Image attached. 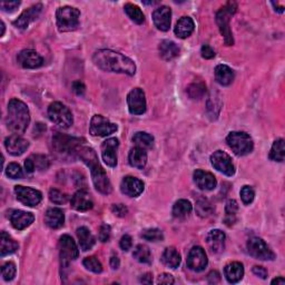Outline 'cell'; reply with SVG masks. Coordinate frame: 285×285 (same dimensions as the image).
Instances as JSON below:
<instances>
[{
	"label": "cell",
	"instance_id": "44dd1931",
	"mask_svg": "<svg viewBox=\"0 0 285 285\" xmlns=\"http://www.w3.org/2000/svg\"><path fill=\"white\" fill-rule=\"evenodd\" d=\"M5 146L9 154L14 156H19L23 155L25 151L27 150V148L29 147V143L27 139L15 134L6 138Z\"/></svg>",
	"mask_w": 285,
	"mask_h": 285
},
{
	"label": "cell",
	"instance_id": "83f0119b",
	"mask_svg": "<svg viewBox=\"0 0 285 285\" xmlns=\"http://www.w3.org/2000/svg\"><path fill=\"white\" fill-rule=\"evenodd\" d=\"M194 28L195 25L191 17H182L180 20L177 21L174 31L177 37L181 38V39H185V38L193 34Z\"/></svg>",
	"mask_w": 285,
	"mask_h": 285
},
{
	"label": "cell",
	"instance_id": "484cf974",
	"mask_svg": "<svg viewBox=\"0 0 285 285\" xmlns=\"http://www.w3.org/2000/svg\"><path fill=\"white\" fill-rule=\"evenodd\" d=\"M45 223L48 227L53 230H58L65 223V214L60 208L53 207L45 214Z\"/></svg>",
	"mask_w": 285,
	"mask_h": 285
},
{
	"label": "cell",
	"instance_id": "6da1fadb",
	"mask_svg": "<svg viewBox=\"0 0 285 285\" xmlns=\"http://www.w3.org/2000/svg\"><path fill=\"white\" fill-rule=\"evenodd\" d=\"M93 60L95 65L105 72L126 74L128 76H133L136 73L134 61L127 56L111 49L97 50L93 56Z\"/></svg>",
	"mask_w": 285,
	"mask_h": 285
},
{
	"label": "cell",
	"instance_id": "6f0895ef",
	"mask_svg": "<svg viewBox=\"0 0 285 285\" xmlns=\"http://www.w3.org/2000/svg\"><path fill=\"white\" fill-rule=\"evenodd\" d=\"M73 91L75 92L76 95H78V96H83V95L85 94L86 87L80 80H77L73 84Z\"/></svg>",
	"mask_w": 285,
	"mask_h": 285
},
{
	"label": "cell",
	"instance_id": "d4e9b609",
	"mask_svg": "<svg viewBox=\"0 0 285 285\" xmlns=\"http://www.w3.org/2000/svg\"><path fill=\"white\" fill-rule=\"evenodd\" d=\"M225 234L221 230H213L207 234L206 243L211 252L214 254H220L225 249Z\"/></svg>",
	"mask_w": 285,
	"mask_h": 285
},
{
	"label": "cell",
	"instance_id": "9c48e42d",
	"mask_svg": "<svg viewBox=\"0 0 285 285\" xmlns=\"http://www.w3.org/2000/svg\"><path fill=\"white\" fill-rule=\"evenodd\" d=\"M79 255L77 245L72 236L62 235L59 239V256L61 267L66 268L72 261H75Z\"/></svg>",
	"mask_w": 285,
	"mask_h": 285
},
{
	"label": "cell",
	"instance_id": "74e56055",
	"mask_svg": "<svg viewBox=\"0 0 285 285\" xmlns=\"http://www.w3.org/2000/svg\"><path fill=\"white\" fill-rule=\"evenodd\" d=\"M133 256H134V258L139 263H143V264L151 263V253L147 246L144 244H139L136 246L134 249V252H133Z\"/></svg>",
	"mask_w": 285,
	"mask_h": 285
},
{
	"label": "cell",
	"instance_id": "c3c4849f",
	"mask_svg": "<svg viewBox=\"0 0 285 285\" xmlns=\"http://www.w3.org/2000/svg\"><path fill=\"white\" fill-rule=\"evenodd\" d=\"M30 158L33 161L36 169L43 170L49 167V161L45 155H31Z\"/></svg>",
	"mask_w": 285,
	"mask_h": 285
},
{
	"label": "cell",
	"instance_id": "d6986e66",
	"mask_svg": "<svg viewBox=\"0 0 285 285\" xmlns=\"http://www.w3.org/2000/svg\"><path fill=\"white\" fill-rule=\"evenodd\" d=\"M144 183L137 177L126 176L120 184V191L129 198H137L144 192Z\"/></svg>",
	"mask_w": 285,
	"mask_h": 285
},
{
	"label": "cell",
	"instance_id": "8d00e7d4",
	"mask_svg": "<svg viewBox=\"0 0 285 285\" xmlns=\"http://www.w3.org/2000/svg\"><path fill=\"white\" fill-rule=\"evenodd\" d=\"M238 210V205L237 202L234 200H230L229 202L226 203L225 206V218H224V223L227 226H232L235 224L236 222V213Z\"/></svg>",
	"mask_w": 285,
	"mask_h": 285
},
{
	"label": "cell",
	"instance_id": "ffe728a7",
	"mask_svg": "<svg viewBox=\"0 0 285 285\" xmlns=\"http://www.w3.org/2000/svg\"><path fill=\"white\" fill-rule=\"evenodd\" d=\"M71 204L74 210L78 212H87L93 208L94 201L92 195L86 189H80L76 192L71 200Z\"/></svg>",
	"mask_w": 285,
	"mask_h": 285
},
{
	"label": "cell",
	"instance_id": "d6a6232c",
	"mask_svg": "<svg viewBox=\"0 0 285 285\" xmlns=\"http://www.w3.org/2000/svg\"><path fill=\"white\" fill-rule=\"evenodd\" d=\"M162 262L169 269H176L180 267L182 257L175 248H167L162 255Z\"/></svg>",
	"mask_w": 285,
	"mask_h": 285
},
{
	"label": "cell",
	"instance_id": "1f68e13d",
	"mask_svg": "<svg viewBox=\"0 0 285 285\" xmlns=\"http://www.w3.org/2000/svg\"><path fill=\"white\" fill-rule=\"evenodd\" d=\"M160 55L164 60H172L180 55V47L174 41L163 40L160 45Z\"/></svg>",
	"mask_w": 285,
	"mask_h": 285
},
{
	"label": "cell",
	"instance_id": "7bdbcfd3",
	"mask_svg": "<svg viewBox=\"0 0 285 285\" xmlns=\"http://www.w3.org/2000/svg\"><path fill=\"white\" fill-rule=\"evenodd\" d=\"M141 236L148 240V242H160L164 239V234L161 230L158 229H147L144 230L141 234Z\"/></svg>",
	"mask_w": 285,
	"mask_h": 285
},
{
	"label": "cell",
	"instance_id": "e7e4bbea",
	"mask_svg": "<svg viewBox=\"0 0 285 285\" xmlns=\"http://www.w3.org/2000/svg\"><path fill=\"white\" fill-rule=\"evenodd\" d=\"M272 284H276V285H284V284H285L284 277L280 276V277H276V278H274V280L272 281Z\"/></svg>",
	"mask_w": 285,
	"mask_h": 285
},
{
	"label": "cell",
	"instance_id": "30bf717a",
	"mask_svg": "<svg viewBox=\"0 0 285 285\" xmlns=\"http://www.w3.org/2000/svg\"><path fill=\"white\" fill-rule=\"evenodd\" d=\"M248 251L250 255L261 261H273L275 258L273 251L259 237H251L248 240Z\"/></svg>",
	"mask_w": 285,
	"mask_h": 285
},
{
	"label": "cell",
	"instance_id": "7c38bea8",
	"mask_svg": "<svg viewBox=\"0 0 285 285\" xmlns=\"http://www.w3.org/2000/svg\"><path fill=\"white\" fill-rule=\"evenodd\" d=\"M211 163L215 169L223 173L226 176H233L235 174V167L229 154L223 150H216L211 156Z\"/></svg>",
	"mask_w": 285,
	"mask_h": 285
},
{
	"label": "cell",
	"instance_id": "5b68a950",
	"mask_svg": "<svg viewBox=\"0 0 285 285\" xmlns=\"http://www.w3.org/2000/svg\"><path fill=\"white\" fill-rule=\"evenodd\" d=\"M81 142H84V139L60 134V133H56L53 137L54 149L62 157H74L75 154H78L80 148L83 147Z\"/></svg>",
	"mask_w": 285,
	"mask_h": 285
},
{
	"label": "cell",
	"instance_id": "b9f144b4",
	"mask_svg": "<svg viewBox=\"0 0 285 285\" xmlns=\"http://www.w3.org/2000/svg\"><path fill=\"white\" fill-rule=\"evenodd\" d=\"M214 207L206 199H200L196 202V212L201 217H207L213 213Z\"/></svg>",
	"mask_w": 285,
	"mask_h": 285
},
{
	"label": "cell",
	"instance_id": "4dcf8cb0",
	"mask_svg": "<svg viewBox=\"0 0 285 285\" xmlns=\"http://www.w3.org/2000/svg\"><path fill=\"white\" fill-rule=\"evenodd\" d=\"M77 237L79 240V246L81 251L87 252L92 250L93 246L96 243V240H95V237L92 234V232L90 231V229H87L85 226H81L79 229H77Z\"/></svg>",
	"mask_w": 285,
	"mask_h": 285
},
{
	"label": "cell",
	"instance_id": "7402d4cb",
	"mask_svg": "<svg viewBox=\"0 0 285 285\" xmlns=\"http://www.w3.org/2000/svg\"><path fill=\"white\" fill-rule=\"evenodd\" d=\"M193 177L196 186L202 189V191H212L217 185V181L215 179V176L212 173L205 172L203 169H196Z\"/></svg>",
	"mask_w": 285,
	"mask_h": 285
},
{
	"label": "cell",
	"instance_id": "836d02e7",
	"mask_svg": "<svg viewBox=\"0 0 285 285\" xmlns=\"http://www.w3.org/2000/svg\"><path fill=\"white\" fill-rule=\"evenodd\" d=\"M19 249V244L8 233L2 232V242H0V255L3 257L12 254Z\"/></svg>",
	"mask_w": 285,
	"mask_h": 285
},
{
	"label": "cell",
	"instance_id": "8fae6325",
	"mask_svg": "<svg viewBox=\"0 0 285 285\" xmlns=\"http://www.w3.org/2000/svg\"><path fill=\"white\" fill-rule=\"evenodd\" d=\"M118 129L117 125L112 123L109 119L105 118L101 115L93 116L90 125V133L93 136L106 137Z\"/></svg>",
	"mask_w": 285,
	"mask_h": 285
},
{
	"label": "cell",
	"instance_id": "03108f58",
	"mask_svg": "<svg viewBox=\"0 0 285 285\" xmlns=\"http://www.w3.org/2000/svg\"><path fill=\"white\" fill-rule=\"evenodd\" d=\"M272 5H273L274 7H276V5H275L274 3H272ZM275 11H277V12H283V11H284V7H283V6H282V7H278L277 9H275Z\"/></svg>",
	"mask_w": 285,
	"mask_h": 285
},
{
	"label": "cell",
	"instance_id": "cb8c5ba5",
	"mask_svg": "<svg viewBox=\"0 0 285 285\" xmlns=\"http://www.w3.org/2000/svg\"><path fill=\"white\" fill-rule=\"evenodd\" d=\"M170 18H172V10L167 6H161L153 12V21L155 26L162 31H167L169 29Z\"/></svg>",
	"mask_w": 285,
	"mask_h": 285
},
{
	"label": "cell",
	"instance_id": "ba28073f",
	"mask_svg": "<svg viewBox=\"0 0 285 285\" xmlns=\"http://www.w3.org/2000/svg\"><path fill=\"white\" fill-rule=\"evenodd\" d=\"M48 118L50 119V122H53L61 128H69L74 123L72 112L59 101L50 104L48 107Z\"/></svg>",
	"mask_w": 285,
	"mask_h": 285
},
{
	"label": "cell",
	"instance_id": "d590c367",
	"mask_svg": "<svg viewBox=\"0 0 285 285\" xmlns=\"http://www.w3.org/2000/svg\"><path fill=\"white\" fill-rule=\"evenodd\" d=\"M133 142L135 143L136 147L147 149L151 148L154 145V137L145 131H137L136 134L133 136Z\"/></svg>",
	"mask_w": 285,
	"mask_h": 285
},
{
	"label": "cell",
	"instance_id": "bcb514c9",
	"mask_svg": "<svg viewBox=\"0 0 285 285\" xmlns=\"http://www.w3.org/2000/svg\"><path fill=\"white\" fill-rule=\"evenodd\" d=\"M49 200L52 201L54 204L61 205V204H65V203L68 201V196L65 193L60 192L59 189L52 188L49 191Z\"/></svg>",
	"mask_w": 285,
	"mask_h": 285
},
{
	"label": "cell",
	"instance_id": "9f6ffc18",
	"mask_svg": "<svg viewBox=\"0 0 285 285\" xmlns=\"http://www.w3.org/2000/svg\"><path fill=\"white\" fill-rule=\"evenodd\" d=\"M174 282H175V280H174L173 275L168 274V273L161 274L160 276H158V280H157L158 284H166V285L174 284Z\"/></svg>",
	"mask_w": 285,
	"mask_h": 285
},
{
	"label": "cell",
	"instance_id": "f907efd6",
	"mask_svg": "<svg viewBox=\"0 0 285 285\" xmlns=\"http://www.w3.org/2000/svg\"><path fill=\"white\" fill-rule=\"evenodd\" d=\"M111 234H112V230H111L109 225H106V224L101 225L99 229V235H98L100 242H103V243L108 242L111 238Z\"/></svg>",
	"mask_w": 285,
	"mask_h": 285
},
{
	"label": "cell",
	"instance_id": "ab89813d",
	"mask_svg": "<svg viewBox=\"0 0 285 285\" xmlns=\"http://www.w3.org/2000/svg\"><path fill=\"white\" fill-rule=\"evenodd\" d=\"M285 156V146H284V139L280 138L274 142L273 146L270 151V160L274 162H283Z\"/></svg>",
	"mask_w": 285,
	"mask_h": 285
},
{
	"label": "cell",
	"instance_id": "4fadbf2b",
	"mask_svg": "<svg viewBox=\"0 0 285 285\" xmlns=\"http://www.w3.org/2000/svg\"><path fill=\"white\" fill-rule=\"evenodd\" d=\"M128 109L131 115H143L146 112V98L141 88H134L127 95Z\"/></svg>",
	"mask_w": 285,
	"mask_h": 285
},
{
	"label": "cell",
	"instance_id": "2e32d148",
	"mask_svg": "<svg viewBox=\"0 0 285 285\" xmlns=\"http://www.w3.org/2000/svg\"><path fill=\"white\" fill-rule=\"evenodd\" d=\"M118 146L119 142L117 138H108L101 145V157L109 167H116L117 165Z\"/></svg>",
	"mask_w": 285,
	"mask_h": 285
},
{
	"label": "cell",
	"instance_id": "f6af8a7d",
	"mask_svg": "<svg viewBox=\"0 0 285 285\" xmlns=\"http://www.w3.org/2000/svg\"><path fill=\"white\" fill-rule=\"evenodd\" d=\"M6 175L12 180H20L24 177V172L18 164L10 163L7 168H6Z\"/></svg>",
	"mask_w": 285,
	"mask_h": 285
},
{
	"label": "cell",
	"instance_id": "7dc6e473",
	"mask_svg": "<svg viewBox=\"0 0 285 285\" xmlns=\"http://www.w3.org/2000/svg\"><path fill=\"white\" fill-rule=\"evenodd\" d=\"M2 275L5 281L14 280L16 276V265L12 262L6 263L2 268Z\"/></svg>",
	"mask_w": 285,
	"mask_h": 285
},
{
	"label": "cell",
	"instance_id": "8992f818",
	"mask_svg": "<svg viewBox=\"0 0 285 285\" xmlns=\"http://www.w3.org/2000/svg\"><path fill=\"white\" fill-rule=\"evenodd\" d=\"M80 11L71 6H64L57 9L56 21L57 28L60 33H67V31L76 30L79 25Z\"/></svg>",
	"mask_w": 285,
	"mask_h": 285
},
{
	"label": "cell",
	"instance_id": "f546056e",
	"mask_svg": "<svg viewBox=\"0 0 285 285\" xmlns=\"http://www.w3.org/2000/svg\"><path fill=\"white\" fill-rule=\"evenodd\" d=\"M128 162L130 164V166L143 169L147 164V153L146 150L139 147H134L128 155Z\"/></svg>",
	"mask_w": 285,
	"mask_h": 285
},
{
	"label": "cell",
	"instance_id": "5bb4252c",
	"mask_svg": "<svg viewBox=\"0 0 285 285\" xmlns=\"http://www.w3.org/2000/svg\"><path fill=\"white\" fill-rule=\"evenodd\" d=\"M15 193L17 200L24 205L34 207L37 206L42 200V194L31 187H25L21 185L15 186Z\"/></svg>",
	"mask_w": 285,
	"mask_h": 285
},
{
	"label": "cell",
	"instance_id": "681fc988",
	"mask_svg": "<svg viewBox=\"0 0 285 285\" xmlns=\"http://www.w3.org/2000/svg\"><path fill=\"white\" fill-rule=\"evenodd\" d=\"M254 189H253L251 186L245 185L240 189V199H242V202L244 203L245 205H249L251 203L254 201Z\"/></svg>",
	"mask_w": 285,
	"mask_h": 285
},
{
	"label": "cell",
	"instance_id": "7a4b0ae2",
	"mask_svg": "<svg viewBox=\"0 0 285 285\" xmlns=\"http://www.w3.org/2000/svg\"><path fill=\"white\" fill-rule=\"evenodd\" d=\"M78 156L80 160L83 161L88 167H90L95 188H96L99 193L104 195L111 194L113 191L111 181L108 179V176H107V174L105 173L104 168L100 166L96 151L91 147L83 146L79 150Z\"/></svg>",
	"mask_w": 285,
	"mask_h": 285
},
{
	"label": "cell",
	"instance_id": "94428289",
	"mask_svg": "<svg viewBox=\"0 0 285 285\" xmlns=\"http://www.w3.org/2000/svg\"><path fill=\"white\" fill-rule=\"evenodd\" d=\"M25 169H26V172L27 174H33L36 168H35V165H34V163L33 161H31V158L28 157L26 161H25Z\"/></svg>",
	"mask_w": 285,
	"mask_h": 285
},
{
	"label": "cell",
	"instance_id": "52a82bcc",
	"mask_svg": "<svg viewBox=\"0 0 285 285\" xmlns=\"http://www.w3.org/2000/svg\"><path fill=\"white\" fill-rule=\"evenodd\" d=\"M226 143L237 156L248 155L254 148L252 137L244 131H231L226 137Z\"/></svg>",
	"mask_w": 285,
	"mask_h": 285
},
{
	"label": "cell",
	"instance_id": "6125c7cd",
	"mask_svg": "<svg viewBox=\"0 0 285 285\" xmlns=\"http://www.w3.org/2000/svg\"><path fill=\"white\" fill-rule=\"evenodd\" d=\"M141 282L143 284H151V283H153V275H151L150 273H146V274L142 275Z\"/></svg>",
	"mask_w": 285,
	"mask_h": 285
},
{
	"label": "cell",
	"instance_id": "ac0fdd59",
	"mask_svg": "<svg viewBox=\"0 0 285 285\" xmlns=\"http://www.w3.org/2000/svg\"><path fill=\"white\" fill-rule=\"evenodd\" d=\"M41 9H42L41 4H37V5L31 6L30 8L25 10L23 14L16 19V20L14 21V26L18 29H21V30L28 28L29 25L33 21H35L36 19L39 17Z\"/></svg>",
	"mask_w": 285,
	"mask_h": 285
},
{
	"label": "cell",
	"instance_id": "680465c9",
	"mask_svg": "<svg viewBox=\"0 0 285 285\" xmlns=\"http://www.w3.org/2000/svg\"><path fill=\"white\" fill-rule=\"evenodd\" d=\"M253 273H254L256 276L263 278V280H265V278L268 277V271L263 267H254L253 268Z\"/></svg>",
	"mask_w": 285,
	"mask_h": 285
},
{
	"label": "cell",
	"instance_id": "91938a15",
	"mask_svg": "<svg viewBox=\"0 0 285 285\" xmlns=\"http://www.w3.org/2000/svg\"><path fill=\"white\" fill-rule=\"evenodd\" d=\"M221 280V275L217 271H212L210 274L207 275V281L212 283V284H215V283H218Z\"/></svg>",
	"mask_w": 285,
	"mask_h": 285
},
{
	"label": "cell",
	"instance_id": "f1b7e54d",
	"mask_svg": "<svg viewBox=\"0 0 285 285\" xmlns=\"http://www.w3.org/2000/svg\"><path fill=\"white\" fill-rule=\"evenodd\" d=\"M234 77V71L226 65H218L215 68V79L217 83L222 86H229L233 83Z\"/></svg>",
	"mask_w": 285,
	"mask_h": 285
},
{
	"label": "cell",
	"instance_id": "277c9868",
	"mask_svg": "<svg viewBox=\"0 0 285 285\" xmlns=\"http://www.w3.org/2000/svg\"><path fill=\"white\" fill-rule=\"evenodd\" d=\"M237 9V5L234 2H229L224 5L216 14V23L220 28L221 35L224 38V42L226 46L234 45V38L232 30L230 28V21L232 16L235 14Z\"/></svg>",
	"mask_w": 285,
	"mask_h": 285
},
{
	"label": "cell",
	"instance_id": "3957f363",
	"mask_svg": "<svg viewBox=\"0 0 285 285\" xmlns=\"http://www.w3.org/2000/svg\"><path fill=\"white\" fill-rule=\"evenodd\" d=\"M6 123L10 131L17 135L24 134L30 123V114L27 105L19 99H11L8 104Z\"/></svg>",
	"mask_w": 285,
	"mask_h": 285
},
{
	"label": "cell",
	"instance_id": "e0dca14e",
	"mask_svg": "<svg viewBox=\"0 0 285 285\" xmlns=\"http://www.w3.org/2000/svg\"><path fill=\"white\" fill-rule=\"evenodd\" d=\"M17 61L21 67L27 69H35L43 64L42 57L33 49L21 50L17 56Z\"/></svg>",
	"mask_w": 285,
	"mask_h": 285
},
{
	"label": "cell",
	"instance_id": "be15d7a7",
	"mask_svg": "<svg viewBox=\"0 0 285 285\" xmlns=\"http://www.w3.org/2000/svg\"><path fill=\"white\" fill-rule=\"evenodd\" d=\"M119 265H120V261H119V258L115 255H113L111 257V267L113 270H117L119 268Z\"/></svg>",
	"mask_w": 285,
	"mask_h": 285
},
{
	"label": "cell",
	"instance_id": "4316f807",
	"mask_svg": "<svg viewBox=\"0 0 285 285\" xmlns=\"http://www.w3.org/2000/svg\"><path fill=\"white\" fill-rule=\"evenodd\" d=\"M224 275L226 280L232 284L238 283L244 276L243 264L239 262H233L227 264L224 269Z\"/></svg>",
	"mask_w": 285,
	"mask_h": 285
},
{
	"label": "cell",
	"instance_id": "9a60e30c",
	"mask_svg": "<svg viewBox=\"0 0 285 285\" xmlns=\"http://www.w3.org/2000/svg\"><path fill=\"white\" fill-rule=\"evenodd\" d=\"M208 259L205 251L201 246H194L187 256V267L194 272H202L207 267Z\"/></svg>",
	"mask_w": 285,
	"mask_h": 285
},
{
	"label": "cell",
	"instance_id": "60d3db41",
	"mask_svg": "<svg viewBox=\"0 0 285 285\" xmlns=\"http://www.w3.org/2000/svg\"><path fill=\"white\" fill-rule=\"evenodd\" d=\"M187 93H188V96L191 98L201 99L206 93V85L204 83H202V81L193 83L187 88Z\"/></svg>",
	"mask_w": 285,
	"mask_h": 285
},
{
	"label": "cell",
	"instance_id": "603a6c76",
	"mask_svg": "<svg viewBox=\"0 0 285 285\" xmlns=\"http://www.w3.org/2000/svg\"><path fill=\"white\" fill-rule=\"evenodd\" d=\"M35 216L33 213L25 211H14L10 214V223L14 226V229L18 231H23L27 229L28 226L34 223Z\"/></svg>",
	"mask_w": 285,
	"mask_h": 285
},
{
	"label": "cell",
	"instance_id": "db71d44e",
	"mask_svg": "<svg viewBox=\"0 0 285 285\" xmlns=\"http://www.w3.org/2000/svg\"><path fill=\"white\" fill-rule=\"evenodd\" d=\"M201 54H202L203 58H205V59H212V58H214V57H215L214 49L211 46H208V45H204V46L202 47Z\"/></svg>",
	"mask_w": 285,
	"mask_h": 285
},
{
	"label": "cell",
	"instance_id": "e575fe53",
	"mask_svg": "<svg viewBox=\"0 0 285 285\" xmlns=\"http://www.w3.org/2000/svg\"><path fill=\"white\" fill-rule=\"evenodd\" d=\"M193 210L191 202L187 200L177 201L173 206V216L176 218H185Z\"/></svg>",
	"mask_w": 285,
	"mask_h": 285
},
{
	"label": "cell",
	"instance_id": "ee69618b",
	"mask_svg": "<svg viewBox=\"0 0 285 285\" xmlns=\"http://www.w3.org/2000/svg\"><path fill=\"white\" fill-rule=\"evenodd\" d=\"M84 267L88 270L93 272V273H101L103 272V265L98 261V258H96L95 256H90V257H86L84 259Z\"/></svg>",
	"mask_w": 285,
	"mask_h": 285
},
{
	"label": "cell",
	"instance_id": "f35d334b",
	"mask_svg": "<svg viewBox=\"0 0 285 285\" xmlns=\"http://www.w3.org/2000/svg\"><path fill=\"white\" fill-rule=\"evenodd\" d=\"M124 10L127 16L131 19L137 25H142L145 21V15L143 14V11L141 10V8L137 7L136 5L133 4H126Z\"/></svg>",
	"mask_w": 285,
	"mask_h": 285
},
{
	"label": "cell",
	"instance_id": "003e7915",
	"mask_svg": "<svg viewBox=\"0 0 285 285\" xmlns=\"http://www.w3.org/2000/svg\"><path fill=\"white\" fill-rule=\"evenodd\" d=\"M5 29H6L5 24H4V21H2V36L5 35Z\"/></svg>",
	"mask_w": 285,
	"mask_h": 285
},
{
	"label": "cell",
	"instance_id": "816d5d0a",
	"mask_svg": "<svg viewBox=\"0 0 285 285\" xmlns=\"http://www.w3.org/2000/svg\"><path fill=\"white\" fill-rule=\"evenodd\" d=\"M112 211L118 217H124V216H126V214L128 213L127 207L123 204H114L112 206Z\"/></svg>",
	"mask_w": 285,
	"mask_h": 285
},
{
	"label": "cell",
	"instance_id": "11a10c76",
	"mask_svg": "<svg viewBox=\"0 0 285 285\" xmlns=\"http://www.w3.org/2000/svg\"><path fill=\"white\" fill-rule=\"evenodd\" d=\"M20 2H3L0 4V7L4 11H14L17 7H19Z\"/></svg>",
	"mask_w": 285,
	"mask_h": 285
},
{
	"label": "cell",
	"instance_id": "f5cc1de1",
	"mask_svg": "<svg viewBox=\"0 0 285 285\" xmlns=\"http://www.w3.org/2000/svg\"><path fill=\"white\" fill-rule=\"evenodd\" d=\"M119 245H120V249H122L123 251L125 252H127L131 249V245H133V239L129 235H124L122 238H120V242H119Z\"/></svg>",
	"mask_w": 285,
	"mask_h": 285
}]
</instances>
